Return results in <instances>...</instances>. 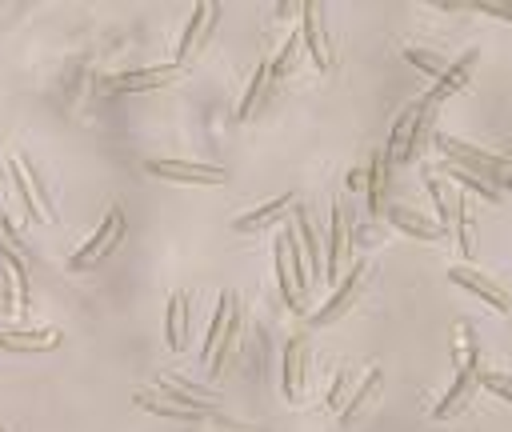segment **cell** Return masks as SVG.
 Segmentation results:
<instances>
[{
    "instance_id": "52a82bcc",
    "label": "cell",
    "mask_w": 512,
    "mask_h": 432,
    "mask_svg": "<svg viewBox=\"0 0 512 432\" xmlns=\"http://www.w3.org/2000/svg\"><path fill=\"white\" fill-rule=\"evenodd\" d=\"M216 4L212 0H204V4H196L192 8V20H188V28H184V36H180V48H176V68H184L188 60H196L200 52H204V44H208V36H212V28H216Z\"/></svg>"
},
{
    "instance_id": "603a6c76",
    "label": "cell",
    "mask_w": 512,
    "mask_h": 432,
    "mask_svg": "<svg viewBox=\"0 0 512 432\" xmlns=\"http://www.w3.org/2000/svg\"><path fill=\"white\" fill-rule=\"evenodd\" d=\"M232 308H236V292H220L216 312H212V324H208V336H204V344H200L204 368L212 364V356H216V348H220V340H224V328H228V320H232Z\"/></svg>"
},
{
    "instance_id": "7402d4cb",
    "label": "cell",
    "mask_w": 512,
    "mask_h": 432,
    "mask_svg": "<svg viewBox=\"0 0 512 432\" xmlns=\"http://www.w3.org/2000/svg\"><path fill=\"white\" fill-rule=\"evenodd\" d=\"M424 188H428V196H432V204H436V224L452 232V220H456V212H460V204H464V196H460V192H456L452 184H444L440 176H432V172H428V180H424Z\"/></svg>"
},
{
    "instance_id": "8d00e7d4",
    "label": "cell",
    "mask_w": 512,
    "mask_h": 432,
    "mask_svg": "<svg viewBox=\"0 0 512 432\" xmlns=\"http://www.w3.org/2000/svg\"><path fill=\"white\" fill-rule=\"evenodd\" d=\"M496 188H500V192H512V172H508V176H500V180H496Z\"/></svg>"
},
{
    "instance_id": "8992f818",
    "label": "cell",
    "mask_w": 512,
    "mask_h": 432,
    "mask_svg": "<svg viewBox=\"0 0 512 432\" xmlns=\"http://www.w3.org/2000/svg\"><path fill=\"white\" fill-rule=\"evenodd\" d=\"M144 172L172 180V184H228V172L216 164H196V160H144Z\"/></svg>"
},
{
    "instance_id": "5b68a950",
    "label": "cell",
    "mask_w": 512,
    "mask_h": 432,
    "mask_svg": "<svg viewBox=\"0 0 512 432\" xmlns=\"http://www.w3.org/2000/svg\"><path fill=\"white\" fill-rule=\"evenodd\" d=\"M448 280H452L456 288H464V292L480 296V304H488L492 312L512 316V296H508L496 280H488L480 268H472V264H452V268H448Z\"/></svg>"
},
{
    "instance_id": "484cf974",
    "label": "cell",
    "mask_w": 512,
    "mask_h": 432,
    "mask_svg": "<svg viewBox=\"0 0 512 432\" xmlns=\"http://www.w3.org/2000/svg\"><path fill=\"white\" fill-rule=\"evenodd\" d=\"M60 344L56 328H40V332H0V348L8 352H48Z\"/></svg>"
},
{
    "instance_id": "4dcf8cb0",
    "label": "cell",
    "mask_w": 512,
    "mask_h": 432,
    "mask_svg": "<svg viewBox=\"0 0 512 432\" xmlns=\"http://www.w3.org/2000/svg\"><path fill=\"white\" fill-rule=\"evenodd\" d=\"M480 388H488L496 400L512 404V376H508V372H484V368H480Z\"/></svg>"
},
{
    "instance_id": "9c48e42d",
    "label": "cell",
    "mask_w": 512,
    "mask_h": 432,
    "mask_svg": "<svg viewBox=\"0 0 512 432\" xmlns=\"http://www.w3.org/2000/svg\"><path fill=\"white\" fill-rule=\"evenodd\" d=\"M280 384H284V400L300 404L308 392V340L296 336L284 344V368H280Z\"/></svg>"
},
{
    "instance_id": "ffe728a7",
    "label": "cell",
    "mask_w": 512,
    "mask_h": 432,
    "mask_svg": "<svg viewBox=\"0 0 512 432\" xmlns=\"http://www.w3.org/2000/svg\"><path fill=\"white\" fill-rule=\"evenodd\" d=\"M380 384H384V368H380V364H372V368L364 372V380L344 396V404H340V424H352V420L368 408V400L380 392Z\"/></svg>"
},
{
    "instance_id": "7a4b0ae2",
    "label": "cell",
    "mask_w": 512,
    "mask_h": 432,
    "mask_svg": "<svg viewBox=\"0 0 512 432\" xmlns=\"http://www.w3.org/2000/svg\"><path fill=\"white\" fill-rule=\"evenodd\" d=\"M432 144L440 148V156H444L448 164H460V168H468V172L484 176L492 188H496V180H500V176H508V172H512V164H508L504 156H496V152H488V148H480V144H472V140H464V136L436 132V136H432Z\"/></svg>"
},
{
    "instance_id": "ba28073f",
    "label": "cell",
    "mask_w": 512,
    "mask_h": 432,
    "mask_svg": "<svg viewBox=\"0 0 512 432\" xmlns=\"http://www.w3.org/2000/svg\"><path fill=\"white\" fill-rule=\"evenodd\" d=\"M180 72H184V68H176V64H160V68H136V72L108 76V80L100 84V92H108V96H116V92H152V88L172 84Z\"/></svg>"
},
{
    "instance_id": "836d02e7",
    "label": "cell",
    "mask_w": 512,
    "mask_h": 432,
    "mask_svg": "<svg viewBox=\"0 0 512 432\" xmlns=\"http://www.w3.org/2000/svg\"><path fill=\"white\" fill-rule=\"evenodd\" d=\"M344 388H348V372H336V380H332V388H328V396H324V404L340 412V404H344Z\"/></svg>"
},
{
    "instance_id": "d4e9b609",
    "label": "cell",
    "mask_w": 512,
    "mask_h": 432,
    "mask_svg": "<svg viewBox=\"0 0 512 432\" xmlns=\"http://www.w3.org/2000/svg\"><path fill=\"white\" fill-rule=\"evenodd\" d=\"M272 88V60H260L256 64V72H252V80H248V92H244V100H240V112H236V120H252L256 112H260V104H264V92Z\"/></svg>"
},
{
    "instance_id": "d6986e66",
    "label": "cell",
    "mask_w": 512,
    "mask_h": 432,
    "mask_svg": "<svg viewBox=\"0 0 512 432\" xmlns=\"http://www.w3.org/2000/svg\"><path fill=\"white\" fill-rule=\"evenodd\" d=\"M272 260H276V280H280V296L292 312L308 316V296L296 292V280H292V268H288V244H284V228L276 232V244H272Z\"/></svg>"
},
{
    "instance_id": "ac0fdd59",
    "label": "cell",
    "mask_w": 512,
    "mask_h": 432,
    "mask_svg": "<svg viewBox=\"0 0 512 432\" xmlns=\"http://www.w3.org/2000/svg\"><path fill=\"white\" fill-rule=\"evenodd\" d=\"M292 208H296V196H292V192H284V196H276V200H268V204H260V208H252V212H244V216H236V220H232V228H236V232L268 228V224H276V220L292 216Z\"/></svg>"
},
{
    "instance_id": "3957f363",
    "label": "cell",
    "mask_w": 512,
    "mask_h": 432,
    "mask_svg": "<svg viewBox=\"0 0 512 432\" xmlns=\"http://www.w3.org/2000/svg\"><path fill=\"white\" fill-rule=\"evenodd\" d=\"M368 272H372V264L368 260H356L352 264V272H344V280L336 284V292L328 296V304H320L316 312H308V324L312 328H324V324H336L356 300H360V292H364V284H368Z\"/></svg>"
},
{
    "instance_id": "4fadbf2b",
    "label": "cell",
    "mask_w": 512,
    "mask_h": 432,
    "mask_svg": "<svg viewBox=\"0 0 512 432\" xmlns=\"http://www.w3.org/2000/svg\"><path fill=\"white\" fill-rule=\"evenodd\" d=\"M300 12H304L300 36H304V44H308L312 64H316V68H332V52H328V36H324V4L308 0V4H300Z\"/></svg>"
},
{
    "instance_id": "74e56055",
    "label": "cell",
    "mask_w": 512,
    "mask_h": 432,
    "mask_svg": "<svg viewBox=\"0 0 512 432\" xmlns=\"http://www.w3.org/2000/svg\"><path fill=\"white\" fill-rule=\"evenodd\" d=\"M0 432H4V428H0Z\"/></svg>"
},
{
    "instance_id": "44dd1931",
    "label": "cell",
    "mask_w": 512,
    "mask_h": 432,
    "mask_svg": "<svg viewBox=\"0 0 512 432\" xmlns=\"http://www.w3.org/2000/svg\"><path fill=\"white\" fill-rule=\"evenodd\" d=\"M432 176H440L444 184L468 188V192H476V196H480V200H488V204H496V200L504 196V192H500V188H492L484 176H476V172H468V168H460V164H448V160H444V164H440Z\"/></svg>"
},
{
    "instance_id": "9a60e30c",
    "label": "cell",
    "mask_w": 512,
    "mask_h": 432,
    "mask_svg": "<svg viewBox=\"0 0 512 432\" xmlns=\"http://www.w3.org/2000/svg\"><path fill=\"white\" fill-rule=\"evenodd\" d=\"M188 320H192V304L184 292H172L168 296V312H164V344L172 352H184L188 348Z\"/></svg>"
},
{
    "instance_id": "7c38bea8",
    "label": "cell",
    "mask_w": 512,
    "mask_h": 432,
    "mask_svg": "<svg viewBox=\"0 0 512 432\" xmlns=\"http://www.w3.org/2000/svg\"><path fill=\"white\" fill-rule=\"evenodd\" d=\"M476 64H480V52H476V48H472V52H464L460 60H452V64H448V72H444V76L424 92V100L440 108L448 96H456L460 88H468V80H472V68H476Z\"/></svg>"
},
{
    "instance_id": "5bb4252c",
    "label": "cell",
    "mask_w": 512,
    "mask_h": 432,
    "mask_svg": "<svg viewBox=\"0 0 512 432\" xmlns=\"http://www.w3.org/2000/svg\"><path fill=\"white\" fill-rule=\"evenodd\" d=\"M384 220H388L392 228L416 236V240H444V236H448V228H440L436 220H428V216H420V212H412V208H404V204H388V208H384Z\"/></svg>"
},
{
    "instance_id": "d6a6232c",
    "label": "cell",
    "mask_w": 512,
    "mask_h": 432,
    "mask_svg": "<svg viewBox=\"0 0 512 432\" xmlns=\"http://www.w3.org/2000/svg\"><path fill=\"white\" fill-rule=\"evenodd\" d=\"M472 12H480V16H492V20H504V24H512V0H472Z\"/></svg>"
},
{
    "instance_id": "30bf717a",
    "label": "cell",
    "mask_w": 512,
    "mask_h": 432,
    "mask_svg": "<svg viewBox=\"0 0 512 432\" xmlns=\"http://www.w3.org/2000/svg\"><path fill=\"white\" fill-rule=\"evenodd\" d=\"M12 180L20 184V192H24V204H28V212L36 216V220H44V224H52L56 216H52V204H48V196H44V188H40V176H36V168L20 156V152H12Z\"/></svg>"
},
{
    "instance_id": "e575fe53",
    "label": "cell",
    "mask_w": 512,
    "mask_h": 432,
    "mask_svg": "<svg viewBox=\"0 0 512 432\" xmlns=\"http://www.w3.org/2000/svg\"><path fill=\"white\" fill-rule=\"evenodd\" d=\"M360 184H364V172H360V168H348V176H344V188H348V192H356Z\"/></svg>"
},
{
    "instance_id": "f546056e",
    "label": "cell",
    "mask_w": 512,
    "mask_h": 432,
    "mask_svg": "<svg viewBox=\"0 0 512 432\" xmlns=\"http://www.w3.org/2000/svg\"><path fill=\"white\" fill-rule=\"evenodd\" d=\"M404 56H408L420 72H428L432 80H440V76L448 72V60H444V56H436V52H428V48H404Z\"/></svg>"
},
{
    "instance_id": "d590c367",
    "label": "cell",
    "mask_w": 512,
    "mask_h": 432,
    "mask_svg": "<svg viewBox=\"0 0 512 432\" xmlns=\"http://www.w3.org/2000/svg\"><path fill=\"white\" fill-rule=\"evenodd\" d=\"M216 424H220L216 432H260V428H244V424H228V420H220V416H216Z\"/></svg>"
},
{
    "instance_id": "277c9868",
    "label": "cell",
    "mask_w": 512,
    "mask_h": 432,
    "mask_svg": "<svg viewBox=\"0 0 512 432\" xmlns=\"http://www.w3.org/2000/svg\"><path fill=\"white\" fill-rule=\"evenodd\" d=\"M120 240H124V208H120V204H112V208H108V216H104V224L88 236V244H84L80 252H72V256H68V268H72V272H80V268H88V264L104 260Z\"/></svg>"
},
{
    "instance_id": "2e32d148",
    "label": "cell",
    "mask_w": 512,
    "mask_h": 432,
    "mask_svg": "<svg viewBox=\"0 0 512 432\" xmlns=\"http://www.w3.org/2000/svg\"><path fill=\"white\" fill-rule=\"evenodd\" d=\"M244 332V308H240V300H236V308H232V320H228V328H224V340H220V348H216V356H212V364H208V380H220L228 368H232V360H236V352H240V336Z\"/></svg>"
},
{
    "instance_id": "83f0119b",
    "label": "cell",
    "mask_w": 512,
    "mask_h": 432,
    "mask_svg": "<svg viewBox=\"0 0 512 432\" xmlns=\"http://www.w3.org/2000/svg\"><path fill=\"white\" fill-rule=\"evenodd\" d=\"M0 264H4V276H8V312L12 316H24V264L16 252H0Z\"/></svg>"
},
{
    "instance_id": "cb8c5ba5",
    "label": "cell",
    "mask_w": 512,
    "mask_h": 432,
    "mask_svg": "<svg viewBox=\"0 0 512 432\" xmlns=\"http://www.w3.org/2000/svg\"><path fill=\"white\" fill-rule=\"evenodd\" d=\"M292 232H296V240H300L308 280L316 284V280H320V240H316V232H312V224H308V212H304V208H292Z\"/></svg>"
},
{
    "instance_id": "6da1fadb",
    "label": "cell",
    "mask_w": 512,
    "mask_h": 432,
    "mask_svg": "<svg viewBox=\"0 0 512 432\" xmlns=\"http://www.w3.org/2000/svg\"><path fill=\"white\" fill-rule=\"evenodd\" d=\"M452 388L444 392V400L432 408L436 420H448L456 412H464L480 388V344L472 336V324H456V336H452Z\"/></svg>"
},
{
    "instance_id": "f1b7e54d",
    "label": "cell",
    "mask_w": 512,
    "mask_h": 432,
    "mask_svg": "<svg viewBox=\"0 0 512 432\" xmlns=\"http://www.w3.org/2000/svg\"><path fill=\"white\" fill-rule=\"evenodd\" d=\"M452 232H456V244H460L464 264H468V260H476V220H472L468 200L460 204V212H456V220H452Z\"/></svg>"
},
{
    "instance_id": "4316f807",
    "label": "cell",
    "mask_w": 512,
    "mask_h": 432,
    "mask_svg": "<svg viewBox=\"0 0 512 432\" xmlns=\"http://www.w3.org/2000/svg\"><path fill=\"white\" fill-rule=\"evenodd\" d=\"M384 176H388V164H384V152H372L368 156V172H364V184H368V216H384Z\"/></svg>"
},
{
    "instance_id": "e0dca14e",
    "label": "cell",
    "mask_w": 512,
    "mask_h": 432,
    "mask_svg": "<svg viewBox=\"0 0 512 432\" xmlns=\"http://www.w3.org/2000/svg\"><path fill=\"white\" fill-rule=\"evenodd\" d=\"M416 116H420V100H412V104H404V112L392 120V132H388V144H384V164L392 168V164H404V156H408V140H412V124H416Z\"/></svg>"
},
{
    "instance_id": "8fae6325",
    "label": "cell",
    "mask_w": 512,
    "mask_h": 432,
    "mask_svg": "<svg viewBox=\"0 0 512 432\" xmlns=\"http://www.w3.org/2000/svg\"><path fill=\"white\" fill-rule=\"evenodd\" d=\"M348 248H352V228L340 204H332V220H328V280H344L348 268Z\"/></svg>"
},
{
    "instance_id": "1f68e13d",
    "label": "cell",
    "mask_w": 512,
    "mask_h": 432,
    "mask_svg": "<svg viewBox=\"0 0 512 432\" xmlns=\"http://www.w3.org/2000/svg\"><path fill=\"white\" fill-rule=\"evenodd\" d=\"M300 40H304V36H288V40H284V48H280V56L272 60V80L296 68V48H300Z\"/></svg>"
}]
</instances>
